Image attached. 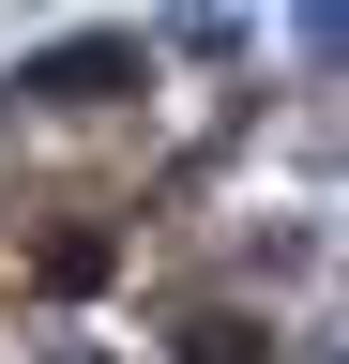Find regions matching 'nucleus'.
Masks as SVG:
<instances>
[{
    "mask_svg": "<svg viewBox=\"0 0 349 364\" xmlns=\"http://www.w3.org/2000/svg\"><path fill=\"white\" fill-rule=\"evenodd\" d=\"M183 364H274V349H258L243 318H183Z\"/></svg>",
    "mask_w": 349,
    "mask_h": 364,
    "instance_id": "1",
    "label": "nucleus"
},
{
    "mask_svg": "<svg viewBox=\"0 0 349 364\" xmlns=\"http://www.w3.org/2000/svg\"><path fill=\"white\" fill-rule=\"evenodd\" d=\"M61 364H107V349H61Z\"/></svg>",
    "mask_w": 349,
    "mask_h": 364,
    "instance_id": "2",
    "label": "nucleus"
}]
</instances>
